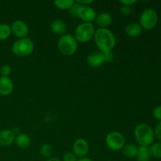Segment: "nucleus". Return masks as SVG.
I'll return each mask as SVG.
<instances>
[{
    "instance_id": "obj_6",
    "label": "nucleus",
    "mask_w": 161,
    "mask_h": 161,
    "mask_svg": "<svg viewBox=\"0 0 161 161\" xmlns=\"http://www.w3.org/2000/svg\"><path fill=\"white\" fill-rule=\"evenodd\" d=\"M140 26L146 30L153 29L158 22V14L153 8H146L142 11L139 18Z\"/></svg>"
},
{
    "instance_id": "obj_14",
    "label": "nucleus",
    "mask_w": 161,
    "mask_h": 161,
    "mask_svg": "<svg viewBox=\"0 0 161 161\" xmlns=\"http://www.w3.org/2000/svg\"><path fill=\"white\" fill-rule=\"evenodd\" d=\"M50 28L54 34L63 36L67 33V24L61 19H54L50 24Z\"/></svg>"
},
{
    "instance_id": "obj_30",
    "label": "nucleus",
    "mask_w": 161,
    "mask_h": 161,
    "mask_svg": "<svg viewBox=\"0 0 161 161\" xmlns=\"http://www.w3.org/2000/svg\"><path fill=\"white\" fill-rule=\"evenodd\" d=\"M154 135H155V137H157L159 140L161 141V121H159V123L156 126Z\"/></svg>"
},
{
    "instance_id": "obj_3",
    "label": "nucleus",
    "mask_w": 161,
    "mask_h": 161,
    "mask_svg": "<svg viewBox=\"0 0 161 161\" xmlns=\"http://www.w3.org/2000/svg\"><path fill=\"white\" fill-rule=\"evenodd\" d=\"M58 48L62 54L65 56H72L78 49V42L73 35L66 33L58 39Z\"/></svg>"
},
{
    "instance_id": "obj_22",
    "label": "nucleus",
    "mask_w": 161,
    "mask_h": 161,
    "mask_svg": "<svg viewBox=\"0 0 161 161\" xmlns=\"http://www.w3.org/2000/svg\"><path fill=\"white\" fill-rule=\"evenodd\" d=\"M39 153L42 157L49 159L51 157L52 154H53V147L49 143H45L41 146L40 149H39Z\"/></svg>"
},
{
    "instance_id": "obj_1",
    "label": "nucleus",
    "mask_w": 161,
    "mask_h": 161,
    "mask_svg": "<svg viewBox=\"0 0 161 161\" xmlns=\"http://www.w3.org/2000/svg\"><path fill=\"white\" fill-rule=\"evenodd\" d=\"M94 40L99 51L102 53L112 51L116 42L114 34L108 28H97L95 30Z\"/></svg>"
},
{
    "instance_id": "obj_26",
    "label": "nucleus",
    "mask_w": 161,
    "mask_h": 161,
    "mask_svg": "<svg viewBox=\"0 0 161 161\" xmlns=\"http://www.w3.org/2000/svg\"><path fill=\"white\" fill-rule=\"evenodd\" d=\"M119 11H120L121 15L124 16V17H128V16L131 14V11H132L131 6H124V5H122Z\"/></svg>"
},
{
    "instance_id": "obj_19",
    "label": "nucleus",
    "mask_w": 161,
    "mask_h": 161,
    "mask_svg": "<svg viewBox=\"0 0 161 161\" xmlns=\"http://www.w3.org/2000/svg\"><path fill=\"white\" fill-rule=\"evenodd\" d=\"M150 157L151 156L148 146H138V153L135 157L137 161H149Z\"/></svg>"
},
{
    "instance_id": "obj_13",
    "label": "nucleus",
    "mask_w": 161,
    "mask_h": 161,
    "mask_svg": "<svg viewBox=\"0 0 161 161\" xmlns=\"http://www.w3.org/2000/svg\"><path fill=\"white\" fill-rule=\"evenodd\" d=\"M14 83L9 77H0V95H9L14 91Z\"/></svg>"
},
{
    "instance_id": "obj_32",
    "label": "nucleus",
    "mask_w": 161,
    "mask_h": 161,
    "mask_svg": "<svg viewBox=\"0 0 161 161\" xmlns=\"http://www.w3.org/2000/svg\"><path fill=\"white\" fill-rule=\"evenodd\" d=\"M76 3H80V5H84V6H90L91 3H94V0H77Z\"/></svg>"
},
{
    "instance_id": "obj_8",
    "label": "nucleus",
    "mask_w": 161,
    "mask_h": 161,
    "mask_svg": "<svg viewBox=\"0 0 161 161\" xmlns=\"http://www.w3.org/2000/svg\"><path fill=\"white\" fill-rule=\"evenodd\" d=\"M96 16H97L96 11L91 6L80 4L75 17H78L83 22L91 23L92 21L95 20Z\"/></svg>"
},
{
    "instance_id": "obj_20",
    "label": "nucleus",
    "mask_w": 161,
    "mask_h": 161,
    "mask_svg": "<svg viewBox=\"0 0 161 161\" xmlns=\"http://www.w3.org/2000/svg\"><path fill=\"white\" fill-rule=\"evenodd\" d=\"M75 3V2L74 0H55L53 4L58 9L62 10H67V9L69 10Z\"/></svg>"
},
{
    "instance_id": "obj_24",
    "label": "nucleus",
    "mask_w": 161,
    "mask_h": 161,
    "mask_svg": "<svg viewBox=\"0 0 161 161\" xmlns=\"http://www.w3.org/2000/svg\"><path fill=\"white\" fill-rule=\"evenodd\" d=\"M11 72H12V69L8 64H4V65H3L0 68V74L2 75V76L9 77Z\"/></svg>"
},
{
    "instance_id": "obj_4",
    "label": "nucleus",
    "mask_w": 161,
    "mask_h": 161,
    "mask_svg": "<svg viewBox=\"0 0 161 161\" xmlns=\"http://www.w3.org/2000/svg\"><path fill=\"white\" fill-rule=\"evenodd\" d=\"M95 28L92 23L82 22L79 24L74 31V37L78 42H87L94 39Z\"/></svg>"
},
{
    "instance_id": "obj_33",
    "label": "nucleus",
    "mask_w": 161,
    "mask_h": 161,
    "mask_svg": "<svg viewBox=\"0 0 161 161\" xmlns=\"http://www.w3.org/2000/svg\"><path fill=\"white\" fill-rule=\"evenodd\" d=\"M77 161H93L91 159L87 158V157H82V158H79Z\"/></svg>"
},
{
    "instance_id": "obj_9",
    "label": "nucleus",
    "mask_w": 161,
    "mask_h": 161,
    "mask_svg": "<svg viewBox=\"0 0 161 161\" xmlns=\"http://www.w3.org/2000/svg\"><path fill=\"white\" fill-rule=\"evenodd\" d=\"M11 32L18 39H23L26 38L29 31L28 25L22 20H14L10 25Z\"/></svg>"
},
{
    "instance_id": "obj_2",
    "label": "nucleus",
    "mask_w": 161,
    "mask_h": 161,
    "mask_svg": "<svg viewBox=\"0 0 161 161\" xmlns=\"http://www.w3.org/2000/svg\"><path fill=\"white\" fill-rule=\"evenodd\" d=\"M135 138L139 146H148L153 144L155 138L154 130L147 124H138L134 130Z\"/></svg>"
},
{
    "instance_id": "obj_29",
    "label": "nucleus",
    "mask_w": 161,
    "mask_h": 161,
    "mask_svg": "<svg viewBox=\"0 0 161 161\" xmlns=\"http://www.w3.org/2000/svg\"><path fill=\"white\" fill-rule=\"evenodd\" d=\"M79 6H80V4H79L78 3H75L73 6L70 8V9H69V14H70L72 17H76V14L77 11H78Z\"/></svg>"
},
{
    "instance_id": "obj_23",
    "label": "nucleus",
    "mask_w": 161,
    "mask_h": 161,
    "mask_svg": "<svg viewBox=\"0 0 161 161\" xmlns=\"http://www.w3.org/2000/svg\"><path fill=\"white\" fill-rule=\"evenodd\" d=\"M149 149L151 157L158 159L161 158V142L153 143L149 146Z\"/></svg>"
},
{
    "instance_id": "obj_11",
    "label": "nucleus",
    "mask_w": 161,
    "mask_h": 161,
    "mask_svg": "<svg viewBox=\"0 0 161 161\" xmlns=\"http://www.w3.org/2000/svg\"><path fill=\"white\" fill-rule=\"evenodd\" d=\"M86 63L91 68L100 67L105 63V54L99 50L91 52L86 57Z\"/></svg>"
},
{
    "instance_id": "obj_18",
    "label": "nucleus",
    "mask_w": 161,
    "mask_h": 161,
    "mask_svg": "<svg viewBox=\"0 0 161 161\" xmlns=\"http://www.w3.org/2000/svg\"><path fill=\"white\" fill-rule=\"evenodd\" d=\"M122 153L124 157L127 158L132 159L135 158L137 156V153H138V147L134 144H125L123 147Z\"/></svg>"
},
{
    "instance_id": "obj_21",
    "label": "nucleus",
    "mask_w": 161,
    "mask_h": 161,
    "mask_svg": "<svg viewBox=\"0 0 161 161\" xmlns=\"http://www.w3.org/2000/svg\"><path fill=\"white\" fill-rule=\"evenodd\" d=\"M10 25L6 23L0 24V41L6 40L11 36Z\"/></svg>"
},
{
    "instance_id": "obj_15",
    "label": "nucleus",
    "mask_w": 161,
    "mask_h": 161,
    "mask_svg": "<svg viewBox=\"0 0 161 161\" xmlns=\"http://www.w3.org/2000/svg\"><path fill=\"white\" fill-rule=\"evenodd\" d=\"M113 22V17L108 12H102L96 16L95 23L98 25L99 28H108Z\"/></svg>"
},
{
    "instance_id": "obj_17",
    "label": "nucleus",
    "mask_w": 161,
    "mask_h": 161,
    "mask_svg": "<svg viewBox=\"0 0 161 161\" xmlns=\"http://www.w3.org/2000/svg\"><path fill=\"white\" fill-rule=\"evenodd\" d=\"M15 143L17 147L20 149H27L31 145V138L26 134L20 133L17 135L15 138Z\"/></svg>"
},
{
    "instance_id": "obj_10",
    "label": "nucleus",
    "mask_w": 161,
    "mask_h": 161,
    "mask_svg": "<svg viewBox=\"0 0 161 161\" xmlns=\"http://www.w3.org/2000/svg\"><path fill=\"white\" fill-rule=\"evenodd\" d=\"M89 144L83 138H78L72 145V153L77 157H85L89 153Z\"/></svg>"
},
{
    "instance_id": "obj_7",
    "label": "nucleus",
    "mask_w": 161,
    "mask_h": 161,
    "mask_svg": "<svg viewBox=\"0 0 161 161\" xmlns=\"http://www.w3.org/2000/svg\"><path fill=\"white\" fill-rule=\"evenodd\" d=\"M105 144L111 150H121L125 145V138L120 132L112 131L106 135Z\"/></svg>"
},
{
    "instance_id": "obj_27",
    "label": "nucleus",
    "mask_w": 161,
    "mask_h": 161,
    "mask_svg": "<svg viewBox=\"0 0 161 161\" xmlns=\"http://www.w3.org/2000/svg\"><path fill=\"white\" fill-rule=\"evenodd\" d=\"M153 115L154 118L157 120L161 121V105L155 107L153 110Z\"/></svg>"
},
{
    "instance_id": "obj_12",
    "label": "nucleus",
    "mask_w": 161,
    "mask_h": 161,
    "mask_svg": "<svg viewBox=\"0 0 161 161\" xmlns=\"http://www.w3.org/2000/svg\"><path fill=\"white\" fill-rule=\"evenodd\" d=\"M16 135L14 131L9 129L0 130V146L7 147L12 145L15 141Z\"/></svg>"
},
{
    "instance_id": "obj_25",
    "label": "nucleus",
    "mask_w": 161,
    "mask_h": 161,
    "mask_svg": "<svg viewBox=\"0 0 161 161\" xmlns=\"http://www.w3.org/2000/svg\"><path fill=\"white\" fill-rule=\"evenodd\" d=\"M77 157L72 152H67L63 155V161H77Z\"/></svg>"
},
{
    "instance_id": "obj_5",
    "label": "nucleus",
    "mask_w": 161,
    "mask_h": 161,
    "mask_svg": "<svg viewBox=\"0 0 161 161\" xmlns=\"http://www.w3.org/2000/svg\"><path fill=\"white\" fill-rule=\"evenodd\" d=\"M35 48L34 42L30 38L18 39L13 43L11 50L17 57H27L31 54Z\"/></svg>"
},
{
    "instance_id": "obj_16",
    "label": "nucleus",
    "mask_w": 161,
    "mask_h": 161,
    "mask_svg": "<svg viewBox=\"0 0 161 161\" xmlns=\"http://www.w3.org/2000/svg\"><path fill=\"white\" fill-rule=\"evenodd\" d=\"M124 31H125L126 35L127 36L130 38H135L141 35L142 31V28L140 26L139 24L132 22V23L127 25Z\"/></svg>"
},
{
    "instance_id": "obj_31",
    "label": "nucleus",
    "mask_w": 161,
    "mask_h": 161,
    "mask_svg": "<svg viewBox=\"0 0 161 161\" xmlns=\"http://www.w3.org/2000/svg\"><path fill=\"white\" fill-rule=\"evenodd\" d=\"M119 3H120L122 5H124V6H131L132 5L136 3L137 1L136 0H120Z\"/></svg>"
},
{
    "instance_id": "obj_34",
    "label": "nucleus",
    "mask_w": 161,
    "mask_h": 161,
    "mask_svg": "<svg viewBox=\"0 0 161 161\" xmlns=\"http://www.w3.org/2000/svg\"><path fill=\"white\" fill-rule=\"evenodd\" d=\"M47 161H61L60 159L57 158V157H50V158L47 159Z\"/></svg>"
},
{
    "instance_id": "obj_28",
    "label": "nucleus",
    "mask_w": 161,
    "mask_h": 161,
    "mask_svg": "<svg viewBox=\"0 0 161 161\" xmlns=\"http://www.w3.org/2000/svg\"><path fill=\"white\" fill-rule=\"evenodd\" d=\"M105 54V63H111L114 60V53L113 51L104 53Z\"/></svg>"
}]
</instances>
